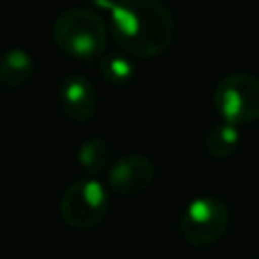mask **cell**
Listing matches in <instances>:
<instances>
[{
    "instance_id": "6da1fadb",
    "label": "cell",
    "mask_w": 259,
    "mask_h": 259,
    "mask_svg": "<svg viewBox=\"0 0 259 259\" xmlns=\"http://www.w3.org/2000/svg\"><path fill=\"white\" fill-rule=\"evenodd\" d=\"M109 22L119 51L138 59L158 57L176 34L174 16L162 0H119Z\"/></svg>"
},
{
    "instance_id": "7a4b0ae2",
    "label": "cell",
    "mask_w": 259,
    "mask_h": 259,
    "mask_svg": "<svg viewBox=\"0 0 259 259\" xmlns=\"http://www.w3.org/2000/svg\"><path fill=\"white\" fill-rule=\"evenodd\" d=\"M51 34L59 51L85 61L103 55L107 45V26L103 18L95 10L81 6L61 12L53 22Z\"/></svg>"
},
{
    "instance_id": "3957f363",
    "label": "cell",
    "mask_w": 259,
    "mask_h": 259,
    "mask_svg": "<svg viewBox=\"0 0 259 259\" xmlns=\"http://www.w3.org/2000/svg\"><path fill=\"white\" fill-rule=\"evenodd\" d=\"M59 212L73 229L97 227L109 212V188L93 176L79 178L63 192Z\"/></svg>"
},
{
    "instance_id": "277c9868",
    "label": "cell",
    "mask_w": 259,
    "mask_h": 259,
    "mask_svg": "<svg viewBox=\"0 0 259 259\" xmlns=\"http://www.w3.org/2000/svg\"><path fill=\"white\" fill-rule=\"evenodd\" d=\"M214 107L223 121L247 125L259 119V77L231 73L214 87Z\"/></svg>"
},
{
    "instance_id": "5b68a950",
    "label": "cell",
    "mask_w": 259,
    "mask_h": 259,
    "mask_svg": "<svg viewBox=\"0 0 259 259\" xmlns=\"http://www.w3.org/2000/svg\"><path fill=\"white\" fill-rule=\"evenodd\" d=\"M178 229L194 247L214 245L229 229V208L217 196H196L182 210Z\"/></svg>"
},
{
    "instance_id": "8992f818",
    "label": "cell",
    "mask_w": 259,
    "mask_h": 259,
    "mask_svg": "<svg viewBox=\"0 0 259 259\" xmlns=\"http://www.w3.org/2000/svg\"><path fill=\"white\" fill-rule=\"evenodd\" d=\"M154 162L142 154L121 156L107 168V188L121 196L140 194L154 182Z\"/></svg>"
},
{
    "instance_id": "52a82bcc",
    "label": "cell",
    "mask_w": 259,
    "mask_h": 259,
    "mask_svg": "<svg viewBox=\"0 0 259 259\" xmlns=\"http://www.w3.org/2000/svg\"><path fill=\"white\" fill-rule=\"evenodd\" d=\"M59 105L67 119L89 121L97 109V91L85 75H69L59 85Z\"/></svg>"
},
{
    "instance_id": "ba28073f",
    "label": "cell",
    "mask_w": 259,
    "mask_h": 259,
    "mask_svg": "<svg viewBox=\"0 0 259 259\" xmlns=\"http://www.w3.org/2000/svg\"><path fill=\"white\" fill-rule=\"evenodd\" d=\"M34 73V59L24 49H10L0 63V79L6 87L16 89L30 81Z\"/></svg>"
},
{
    "instance_id": "9c48e42d",
    "label": "cell",
    "mask_w": 259,
    "mask_h": 259,
    "mask_svg": "<svg viewBox=\"0 0 259 259\" xmlns=\"http://www.w3.org/2000/svg\"><path fill=\"white\" fill-rule=\"evenodd\" d=\"M239 142H241L239 125H233V123H227V121H221V123L212 125L206 132V136H204L206 152L212 158H227V156H231L239 148Z\"/></svg>"
},
{
    "instance_id": "30bf717a",
    "label": "cell",
    "mask_w": 259,
    "mask_h": 259,
    "mask_svg": "<svg viewBox=\"0 0 259 259\" xmlns=\"http://www.w3.org/2000/svg\"><path fill=\"white\" fill-rule=\"evenodd\" d=\"M77 162L87 176H97L109 168V146L103 138L85 140L77 150Z\"/></svg>"
},
{
    "instance_id": "8fae6325",
    "label": "cell",
    "mask_w": 259,
    "mask_h": 259,
    "mask_svg": "<svg viewBox=\"0 0 259 259\" xmlns=\"http://www.w3.org/2000/svg\"><path fill=\"white\" fill-rule=\"evenodd\" d=\"M99 73L109 85H125L134 79L136 67L127 53H103L99 59Z\"/></svg>"
},
{
    "instance_id": "7c38bea8",
    "label": "cell",
    "mask_w": 259,
    "mask_h": 259,
    "mask_svg": "<svg viewBox=\"0 0 259 259\" xmlns=\"http://www.w3.org/2000/svg\"><path fill=\"white\" fill-rule=\"evenodd\" d=\"M89 6H93V8H99V10H113L115 8V4L119 2V0H85Z\"/></svg>"
},
{
    "instance_id": "4fadbf2b",
    "label": "cell",
    "mask_w": 259,
    "mask_h": 259,
    "mask_svg": "<svg viewBox=\"0 0 259 259\" xmlns=\"http://www.w3.org/2000/svg\"><path fill=\"white\" fill-rule=\"evenodd\" d=\"M257 259H259V257H257Z\"/></svg>"
}]
</instances>
